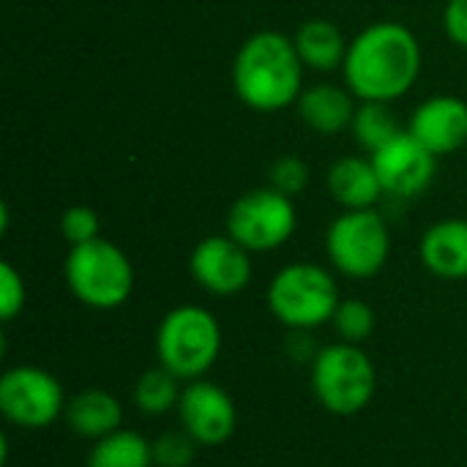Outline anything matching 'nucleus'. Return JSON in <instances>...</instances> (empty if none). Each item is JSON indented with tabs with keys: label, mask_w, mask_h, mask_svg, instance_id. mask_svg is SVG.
Returning <instances> with one entry per match:
<instances>
[{
	"label": "nucleus",
	"mask_w": 467,
	"mask_h": 467,
	"mask_svg": "<svg viewBox=\"0 0 467 467\" xmlns=\"http://www.w3.org/2000/svg\"><path fill=\"white\" fill-rule=\"evenodd\" d=\"M345 85L358 101H397L421 74V44L402 22H375L348 47Z\"/></svg>",
	"instance_id": "nucleus-1"
},
{
	"label": "nucleus",
	"mask_w": 467,
	"mask_h": 467,
	"mask_svg": "<svg viewBox=\"0 0 467 467\" xmlns=\"http://www.w3.org/2000/svg\"><path fill=\"white\" fill-rule=\"evenodd\" d=\"M306 66L298 57L296 41L279 30L249 36L233 60L235 96L257 112H279L304 93Z\"/></svg>",
	"instance_id": "nucleus-2"
},
{
	"label": "nucleus",
	"mask_w": 467,
	"mask_h": 467,
	"mask_svg": "<svg viewBox=\"0 0 467 467\" xmlns=\"http://www.w3.org/2000/svg\"><path fill=\"white\" fill-rule=\"evenodd\" d=\"M222 353V326L216 315L197 304L170 309L156 328V358L178 380L205 378Z\"/></svg>",
	"instance_id": "nucleus-3"
},
{
	"label": "nucleus",
	"mask_w": 467,
	"mask_h": 467,
	"mask_svg": "<svg viewBox=\"0 0 467 467\" xmlns=\"http://www.w3.org/2000/svg\"><path fill=\"white\" fill-rule=\"evenodd\" d=\"M63 279L79 304L99 312L123 306L134 293V265L129 254L107 238L71 246L63 263Z\"/></svg>",
	"instance_id": "nucleus-4"
},
{
	"label": "nucleus",
	"mask_w": 467,
	"mask_h": 467,
	"mask_svg": "<svg viewBox=\"0 0 467 467\" xmlns=\"http://www.w3.org/2000/svg\"><path fill=\"white\" fill-rule=\"evenodd\" d=\"M339 287L328 268L317 263H290L268 285V309L290 331H315L334 320Z\"/></svg>",
	"instance_id": "nucleus-5"
},
{
	"label": "nucleus",
	"mask_w": 467,
	"mask_h": 467,
	"mask_svg": "<svg viewBox=\"0 0 467 467\" xmlns=\"http://www.w3.org/2000/svg\"><path fill=\"white\" fill-rule=\"evenodd\" d=\"M312 391L334 416H356L367 410L378 394V369L361 345L334 342L317 348L312 358Z\"/></svg>",
	"instance_id": "nucleus-6"
},
{
	"label": "nucleus",
	"mask_w": 467,
	"mask_h": 467,
	"mask_svg": "<svg viewBox=\"0 0 467 467\" xmlns=\"http://www.w3.org/2000/svg\"><path fill=\"white\" fill-rule=\"evenodd\" d=\"M328 263L348 279L378 276L391 254V230L378 208L342 211L326 230Z\"/></svg>",
	"instance_id": "nucleus-7"
},
{
	"label": "nucleus",
	"mask_w": 467,
	"mask_h": 467,
	"mask_svg": "<svg viewBox=\"0 0 467 467\" xmlns=\"http://www.w3.org/2000/svg\"><path fill=\"white\" fill-rule=\"evenodd\" d=\"M66 391L60 380L36 364H19L0 378V416L25 432L52 427L66 416Z\"/></svg>",
	"instance_id": "nucleus-8"
},
{
	"label": "nucleus",
	"mask_w": 467,
	"mask_h": 467,
	"mask_svg": "<svg viewBox=\"0 0 467 467\" xmlns=\"http://www.w3.org/2000/svg\"><path fill=\"white\" fill-rule=\"evenodd\" d=\"M298 224L293 197L276 192L274 186L249 189L227 211V235L244 249L274 252L285 246Z\"/></svg>",
	"instance_id": "nucleus-9"
},
{
	"label": "nucleus",
	"mask_w": 467,
	"mask_h": 467,
	"mask_svg": "<svg viewBox=\"0 0 467 467\" xmlns=\"http://www.w3.org/2000/svg\"><path fill=\"white\" fill-rule=\"evenodd\" d=\"M175 413L181 430L192 435L200 449H213L227 443L238 427V408L233 397L219 383L205 378L183 386Z\"/></svg>",
	"instance_id": "nucleus-10"
},
{
	"label": "nucleus",
	"mask_w": 467,
	"mask_h": 467,
	"mask_svg": "<svg viewBox=\"0 0 467 467\" xmlns=\"http://www.w3.org/2000/svg\"><path fill=\"white\" fill-rule=\"evenodd\" d=\"M380 186L389 197L410 200L430 189L438 170V156L427 150L408 129L386 142L380 150L369 153Z\"/></svg>",
	"instance_id": "nucleus-11"
},
{
	"label": "nucleus",
	"mask_w": 467,
	"mask_h": 467,
	"mask_svg": "<svg viewBox=\"0 0 467 467\" xmlns=\"http://www.w3.org/2000/svg\"><path fill=\"white\" fill-rule=\"evenodd\" d=\"M189 274L205 293L216 298L238 296L252 282V252L224 235L202 238L189 254Z\"/></svg>",
	"instance_id": "nucleus-12"
},
{
	"label": "nucleus",
	"mask_w": 467,
	"mask_h": 467,
	"mask_svg": "<svg viewBox=\"0 0 467 467\" xmlns=\"http://www.w3.org/2000/svg\"><path fill=\"white\" fill-rule=\"evenodd\" d=\"M408 131L435 156H449L467 142V101L460 96H432L416 107Z\"/></svg>",
	"instance_id": "nucleus-13"
},
{
	"label": "nucleus",
	"mask_w": 467,
	"mask_h": 467,
	"mask_svg": "<svg viewBox=\"0 0 467 467\" xmlns=\"http://www.w3.org/2000/svg\"><path fill=\"white\" fill-rule=\"evenodd\" d=\"M301 120L323 137H337L353 126L356 118V93L345 85L334 82H320L312 88H304V93L296 101Z\"/></svg>",
	"instance_id": "nucleus-14"
},
{
	"label": "nucleus",
	"mask_w": 467,
	"mask_h": 467,
	"mask_svg": "<svg viewBox=\"0 0 467 467\" xmlns=\"http://www.w3.org/2000/svg\"><path fill=\"white\" fill-rule=\"evenodd\" d=\"M424 268L449 282L467 279V219L435 222L419 244Z\"/></svg>",
	"instance_id": "nucleus-15"
},
{
	"label": "nucleus",
	"mask_w": 467,
	"mask_h": 467,
	"mask_svg": "<svg viewBox=\"0 0 467 467\" xmlns=\"http://www.w3.org/2000/svg\"><path fill=\"white\" fill-rule=\"evenodd\" d=\"M66 424L82 441H101L123 427V405L104 389H85L66 405Z\"/></svg>",
	"instance_id": "nucleus-16"
},
{
	"label": "nucleus",
	"mask_w": 467,
	"mask_h": 467,
	"mask_svg": "<svg viewBox=\"0 0 467 467\" xmlns=\"http://www.w3.org/2000/svg\"><path fill=\"white\" fill-rule=\"evenodd\" d=\"M328 192L345 211H364L375 208L383 200V186L375 172L372 159L367 156H345L331 164L328 170Z\"/></svg>",
	"instance_id": "nucleus-17"
},
{
	"label": "nucleus",
	"mask_w": 467,
	"mask_h": 467,
	"mask_svg": "<svg viewBox=\"0 0 467 467\" xmlns=\"http://www.w3.org/2000/svg\"><path fill=\"white\" fill-rule=\"evenodd\" d=\"M298 57L306 68L312 71H337L345 66L348 57V47L350 41L342 36V30L328 22V19H309L298 27V33L293 36Z\"/></svg>",
	"instance_id": "nucleus-18"
},
{
	"label": "nucleus",
	"mask_w": 467,
	"mask_h": 467,
	"mask_svg": "<svg viewBox=\"0 0 467 467\" xmlns=\"http://www.w3.org/2000/svg\"><path fill=\"white\" fill-rule=\"evenodd\" d=\"M85 467H156L153 443L134 430H118L93 443Z\"/></svg>",
	"instance_id": "nucleus-19"
},
{
	"label": "nucleus",
	"mask_w": 467,
	"mask_h": 467,
	"mask_svg": "<svg viewBox=\"0 0 467 467\" xmlns=\"http://www.w3.org/2000/svg\"><path fill=\"white\" fill-rule=\"evenodd\" d=\"M183 380H178L170 369H164L161 364L153 369H145L131 391V400L137 405L140 413L145 416H167L172 410H178L181 394H183Z\"/></svg>",
	"instance_id": "nucleus-20"
},
{
	"label": "nucleus",
	"mask_w": 467,
	"mask_h": 467,
	"mask_svg": "<svg viewBox=\"0 0 467 467\" xmlns=\"http://www.w3.org/2000/svg\"><path fill=\"white\" fill-rule=\"evenodd\" d=\"M350 131L367 153H375L386 142H391L397 134H402L405 129L400 126L389 101H361L356 109Z\"/></svg>",
	"instance_id": "nucleus-21"
},
{
	"label": "nucleus",
	"mask_w": 467,
	"mask_h": 467,
	"mask_svg": "<svg viewBox=\"0 0 467 467\" xmlns=\"http://www.w3.org/2000/svg\"><path fill=\"white\" fill-rule=\"evenodd\" d=\"M331 326L342 342L361 345L375 331V309L361 298H345V301H339Z\"/></svg>",
	"instance_id": "nucleus-22"
},
{
	"label": "nucleus",
	"mask_w": 467,
	"mask_h": 467,
	"mask_svg": "<svg viewBox=\"0 0 467 467\" xmlns=\"http://www.w3.org/2000/svg\"><path fill=\"white\" fill-rule=\"evenodd\" d=\"M197 441L183 430L164 432L153 441V465L156 467H192L197 460Z\"/></svg>",
	"instance_id": "nucleus-23"
},
{
	"label": "nucleus",
	"mask_w": 467,
	"mask_h": 467,
	"mask_svg": "<svg viewBox=\"0 0 467 467\" xmlns=\"http://www.w3.org/2000/svg\"><path fill=\"white\" fill-rule=\"evenodd\" d=\"M99 230H101L99 213L88 205H71L60 216V235L68 246H79V244L101 238Z\"/></svg>",
	"instance_id": "nucleus-24"
},
{
	"label": "nucleus",
	"mask_w": 467,
	"mask_h": 467,
	"mask_svg": "<svg viewBox=\"0 0 467 467\" xmlns=\"http://www.w3.org/2000/svg\"><path fill=\"white\" fill-rule=\"evenodd\" d=\"M268 186H274L276 192L296 197L309 186V164L298 156H282L271 164L268 172Z\"/></svg>",
	"instance_id": "nucleus-25"
},
{
	"label": "nucleus",
	"mask_w": 467,
	"mask_h": 467,
	"mask_svg": "<svg viewBox=\"0 0 467 467\" xmlns=\"http://www.w3.org/2000/svg\"><path fill=\"white\" fill-rule=\"evenodd\" d=\"M27 290L22 274L11 263H0V320L11 323L25 309Z\"/></svg>",
	"instance_id": "nucleus-26"
},
{
	"label": "nucleus",
	"mask_w": 467,
	"mask_h": 467,
	"mask_svg": "<svg viewBox=\"0 0 467 467\" xmlns=\"http://www.w3.org/2000/svg\"><path fill=\"white\" fill-rule=\"evenodd\" d=\"M443 25H446V36L467 49V0H449L446 14H443Z\"/></svg>",
	"instance_id": "nucleus-27"
}]
</instances>
